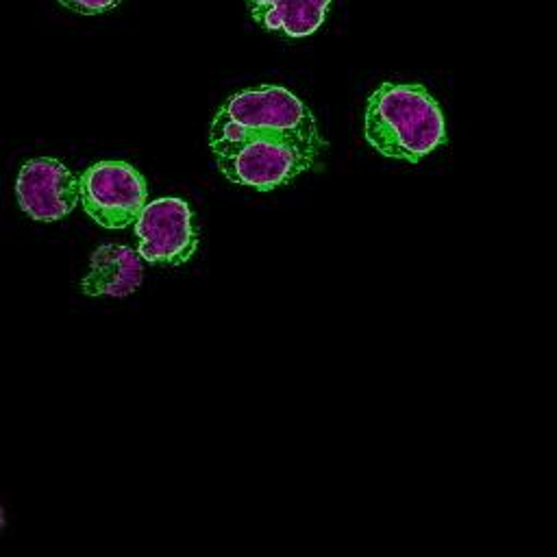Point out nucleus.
<instances>
[{
    "label": "nucleus",
    "instance_id": "nucleus-9",
    "mask_svg": "<svg viewBox=\"0 0 557 557\" xmlns=\"http://www.w3.org/2000/svg\"><path fill=\"white\" fill-rule=\"evenodd\" d=\"M59 2L63 7H67L70 11H76L83 15H96V13H104V11L113 9L122 0H59Z\"/></svg>",
    "mask_w": 557,
    "mask_h": 557
},
{
    "label": "nucleus",
    "instance_id": "nucleus-6",
    "mask_svg": "<svg viewBox=\"0 0 557 557\" xmlns=\"http://www.w3.org/2000/svg\"><path fill=\"white\" fill-rule=\"evenodd\" d=\"M20 209L39 222H57L70 215L81 200L76 174L52 157H35L20 168L15 181Z\"/></svg>",
    "mask_w": 557,
    "mask_h": 557
},
{
    "label": "nucleus",
    "instance_id": "nucleus-7",
    "mask_svg": "<svg viewBox=\"0 0 557 557\" xmlns=\"http://www.w3.org/2000/svg\"><path fill=\"white\" fill-rule=\"evenodd\" d=\"M141 257L124 244H102L94 250L89 270L81 281L87 296L124 298L141 285Z\"/></svg>",
    "mask_w": 557,
    "mask_h": 557
},
{
    "label": "nucleus",
    "instance_id": "nucleus-3",
    "mask_svg": "<svg viewBox=\"0 0 557 557\" xmlns=\"http://www.w3.org/2000/svg\"><path fill=\"white\" fill-rule=\"evenodd\" d=\"M320 152L322 148L296 139L250 137L213 150V157L231 183L270 191L305 174Z\"/></svg>",
    "mask_w": 557,
    "mask_h": 557
},
{
    "label": "nucleus",
    "instance_id": "nucleus-2",
    "mask_svg": "<svg viewBox=\"0 0 557 557\" xmlns=\"http://www.w3.org/2000/svg\"><path fill=\"white\" fill-rule=\"evenodd\" d=\"M250 137H285L324 148L313 113L289 89L261 85L231 96L215 113L209 131L211 152Z\"/></svg>",
    "mask_w": 557,
    "mask_h": 557
},
{
    "label": "nucleus",
    "instance_id": "nucleus-1",
    "mask_svg": "<svg viewBox=\"0 0 557 557\" xmlns=\"http://www.w3.org/2000/svg\"><path fill=\"white\" fill-rule=\"evenodd\" d=\"M363 135L379 154L418 163L446 141V126L442 109L426 87L383 83L368 98Z\"/></svg>",
    "mask_w": 557,
    "mask_h": 557
},
{
    "label": "nucleus",
    "instance_id": "nucleus-10",
    "mask_svg": "<svg viewBox=\"0 0 557 557\" xmlns=\"http://www.w3.org/2000/svg\"><path fill=\"white\" fill-rule=\"evenodd\" d=\"M4 524V513H2V509H0V527Z\"/></svg>",
    "mask_w": 557,
    "mask_h": 557
},
{
    "label": "nucleus",
    "instance_id": "nucleus-5",
    "mask_svg": "<svg viewBox=\"0 0 557 557\" xmlns=\"http://www.w3.org/2000/svg\"><path fill=\"white\" fill-rule=\"evenodd\" d=\"M137 252L152 265H181L198 248L194 215L183 198H157L146 202L135 220Z\"/></svg>",
    "mask_w": 557,
    "mask_h": 557
},
{
    "label": "nucleus",
    "instance_id": "nucleus-4",
    "mask_svg": "<svg viewBox=\"0 0 557 557\" xmlns=\"http://www.w3.org/2000/svg\"><path fill=\"white\" fill-rule=\"evenodd\" d=\"M78 185L85 213L104 228H126L135 224L146 207V181L124 161H98L89 165L81 174Z\"/></svg>",
    "mask_w": 557,
    "mask_h": 557
},
{
    "label": "nucleus",
    "instance_id": "nucleus-8",
    "mask_svg": "<svg viewBox=\"0 0 557 557\" xmlns=\"http://www.w3.org/2000/svg\"><path fill=\"white\" fill-rule=\"evenodd\" d=\"M252 20L285 37L313 35L331 7V0H246Z\"/></svg>",
    "mask_w": 557,
    "mask_h": 557
}]
</instances>
